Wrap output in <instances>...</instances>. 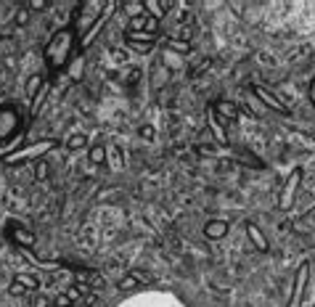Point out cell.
<instances>
[{
    "label": "cell",
    "mask_w": 315,
    "mask_h": 307,
    "mask_svg": "<svg viewBox=\"0 0 315 307\" xmlns=\"http://www.w3.org/2000/svg\"><path fill=\"white\" fill-rule=\"evenodd\" d=\"M77 48V32H74V27H64V29H58V32L48 40V45H45V64H48L51 72H64L67 64H69V58Z\"/></svg>",
    "instance_id": "cell-1"
},
{
    "label": "cell",
    "mask_w": 315,
    "mask_h": 307,
    "mask_svg": "<svg viewBox=\"0 0 315 307\" xmlns=\"http://www.w3.org/2000/svg\"><path fill=\"white\" fill-rule=\"evenodd\" d=\"M106 3H101V0H88V3H80L74 8V32L77 35H88L93 27H96L101 19H103V8Z\"/></svg>",
    "instance_id": "cell-2"
},
{
    "label": "cell",
    "mask_w": 315,
    "mask_h": 307,
    "mask_svg": "<svg viewBox=\"0 0 315 307\" xmlns=\"http://www.w3.org/2000/svg\"><path fill=\"white\" fill-rule=\"evenodd\" d=\"M58 146V141H53V138H48V141H35V143H27V146H22V148H16V151H11V154H6L3 157V162L8 164V167H13V164H24V162H29V159H43L48 151H53Z\"/></svg>",
    "instance_id": "cell-3"
},
{
    "label": "cell",
    "mask_w": 315,
    "mask_h": 307,
    "mask_svg": "<svg viewBox=\"0 0 315 307\" xmlns=\"http://www.w3.org/2000/svg\"><path fill=\"white\" fill-rule=\"evenodd\" d=\"M22 127H24L22 112L16 106H3V109H0V143L13 138V135H19Z\"/></svg>",
    "instance_id": "cell-4"
},
{
    "label": "cell",
    "mask_w": 315,
    "mask_h": 307,
    "mask_svg": "<svg viewBox=\"0 0 315 307\" xmlns=\"http://www.w3.org/2000/svg\"><path fill=\"white\" fill-rule=\"evenodd\" d=\"M299 183H302V167H294V170L289 172V178H286V183H283L281 193H278V209H281V212H289V209L294 207Z\"/></svg>",
    "instance_id": "cell-5"
},
{
    "label": "cell",
    "mask_w": 315,
    "mask_h": 307,
    "mask_svg": "<svg viewBox=\"0 0 315 307\" xmlns=\"http://www.w3.org/2000/svg\"><path fill=\"white\" fill-rule=\"evenodd\" d=\"M307 278H310V262H302L294 273V286H291V297L286 307H302L305 302V289H307Z\"/></svg>",
    "instance_id": "cell-6"
},
{
    "label": "cell",
    "mask_w": 315,
    "mask_h": 307,
    "mask_svg": "<svg viewBox=\"0 0 315 307\" xmlns=\"http://www.w3.org/2000/svg\"><path fill=\"white\" fill-rule=\"evenodd\" d=\"M128 32H149V35H156V32H159V19L149 16V13H143V16H135V19H130Z\"/></svg>",
    "instance_id": "cell-7"
},
{
    "label": "cell",
    "mask_w": 315,
    "mask_h": 307,
    "mask_svg": "<svg viewBox=\"0 0 315 307\" xmlns=\"http://www.w3.org/2000/svg\"><path fill=\"white\" fill-rule=\"evenodd\" d=\"M255 96L267 106V109H273L276 114H289V109H286V103H281L273 93H270V90H267L265 85H255Z\"/></svg>",
    "instance_id": "cell-8"
},
{
    "label": "cell",
    "mask_w": 315,
    "mask_h": 307,
    "mask_svg": "<svg viewBox=\"0 0 315 307\" xmlns=\"http://www.w3.org/2000/svg\"><path fill=\"white\" fill-rule=\"evenodd\" d=\"M212 112L217 114V119H220V122H236V117H239V106H236L233 101L220 98V101H215Z\"/></svg>",
    "instance_id": "cell-9"
},
{
    "label": "cell",
    "mask_w": 315,
    "mask_h": 307,
    "mask_svg": "<svg viewBox=\"0 0 315 307\" xmlns=\"http://www.w3.org/2000/svg\"><path fill=\"white\" fill-rule=\"evenodd\" d=\"M8 236L16 241L19 247H24V249H32L35 247V233H32V230H27V228H22V225H16V223L8 225Z\"/></svg>",
    "instance_id": "cell-10"
},
{
    "label": "cell",
    "mask_w": 315,
    "mask_h": 307,
    "mask_svg": "<svg viewBox=\"0 0 315 307\" xmlns=\"http://www.w3.org/2000/svg\"><path fill=\"white\" fill-rule=\"evenodd\" d=\"M204 236H207L209 241H220V238H225L228 236V223L225 220H209L207 225H204Z\"/></svg>",
    "instance_id": "cell-11"
},
{
    "label": "cell",
    "mask_w": 315,
    "mask_h": 307,
    "mask_svg": "<svg viewBox=\"0 0 315 307\" xmlns=\"http://www.w3.org/2000/svg\"><path fill=\"white\" fill-rule=\"evenodd\" d=\"M246 236H249L251 247H255L257 252H267V249H270V244H267L265 233H262V230H260L255 223H246Z\"/></svg>",
    "instance_id": "cell-12"
},
{
    "label": "cell",
    "mask_w": 315,
    "mask_h": 307,
    "mask_svg": "<svg viewBox=\"0 0 315 307\" xmlns=\"http://www.w3.org/2000/svg\"><path fill=\"white\" fill-rule=\"evenodd\" d=\"M172 0H146V13L149 16H154V19H159V16H164V13H170L172 11Z\"/></svg>",
    "instance_id": "cell-13"
},
{
    "label": "cell",
    "mask_w": 315,
    "mask_h": 307,
    "mask_svg": "<svg viewBox=\"0 0 315 307\" xmlns=\"http://www.w3.org/2000/svg\"><path fill=\"white\" fill-rule=\"evenodd\" d=\"M164 48L175 51V53H188V51H191V42L180 40V37H164Z\"/></svg>",
    "instance_id": "cell-14"
},
{
    "label": "cell",
    "mask_w": 315,
    "mask_h": 307,
    "mask_svg": "<svg viewBox=\"0 0 315 307\" xmlns=\"http://www.w3.org/2000/svg\"><path fill=\"white\" fill-rule=\"evenodd\" d=\"M43 87H45L43 74H32V77H29V80H27V96H29V98H35V96L40 93Z\"/></svg>",
    "instance_id": "cell-15"
},
{
    "label": "cell",
    "mask_w": 315,
    "mask_h": 307,
    "mask_svg": "<svg viewBox=\"0 0 315 307\" xmlns=\"http://www.w3.org/2000/svg\"><path fill=\"white\" fill-rule=\"evenodd\" d=\"M124 40H128V42H140V45H154L156 35H149V32H124Z\"/></svg>",
    "instance_id": "cell-16"
},
{
    "label": "cell",
    "mask_w": 315,
    "mask_h": 307,
    "mask_svg": "<svg viewBox=\"0 0 315 307\" xmlns=\"http://www.w3.org/2000/svg\"><path fill=\"white\" fill-rule=\"evenodd\" d=\"M209 122H212V133H215V138L220 143H228V135H225V130H223V122L217 119V114L209 109Z\"/></svg>",
    "instance_id": "cell-17"
},
{
    "label": "cell",
    "mask_w": 315,
    "mask_h": 307,
    "mask_svg": "<svg viewBox=\"0 0 315 307\" xmlns=\"http://www.w3.org/2000/svg\"><path fill=\"white\" fill-rule=\"evenodd\" d=\"M88 159H90V164H93V167H101V164L106 162V148H103L101 143H96V146H93V148H90V154H88Z\"/></svg>",
    "instance_id": "cell-18"
},
{
    "label": "cell",
    "mask_w": 315,
    "mask_h": 307,
    "mask_svg": "<svg viewBox=\"0 0 315 307\" xmlns=\"http://www.w3.org/2000/svg\"><path fill=\"white\" fill-rule=\"evenodd\" d=\"M13 281H19V283H22L27 291H37V289H40V281L35 278V275H29V273H19Z\"/></svg>",
    "instance_id": "cell-19"
},
{
    "label": "cell",
    "mask_w": 315,
    "mask_h": 307,
    "mask_svg": "<svg viewBox=\"0 0 315 307\" xmlns=\"http://www.w3.org/2000/svg\"><path fill=\"white\" fill-rule=\"evenodd\" d=\"M124 11L130 13V19L143 16V13H146V3H140V0H128V3H124Z\"/></svg>",
    "instance_id": "cell-20"
},
{
    "label": "cell",
    "mask_w": 315,
    "mask_h": 307,
    "mask_svg": "<svg viewBox=\"0 0 315 307\" xmlns=\"http://www.w3.org/2000/svg\"><path fill=\"white\" fill-rule=\"evenodd\" d=\"M117 286H119V291H133V289H138V286H140V281L135 278L133 273H128V275H124V278L117 283Z\"/></svg>",
    "instance_id": "cell-21"
},
{
    "label": "cell",
    "mask_w": 315,
    "mask_h": 307,
    "mask_svg": "<svg viewBox=\"0 0 315 307\" xmlns=\"http://www.w3.org/2000/svg\"><path fill=\"white\" fill-rule=\"evenodd\" d=\"M72 151H77V148H85L88 146V135L85 133H74L72 138H69V143H67Z\"/></svg>",
    "instance_id": "cell-22"
},
{
    "label": "cell",
    "mask_w": 315,
    "mask_h": 307,
    "mask_svg": "<svg viewBox=\"0 0 315 307\" xmlns=\"http://www.w3.org/2000/svg\"><path fill=\"white\" fill-rule=\"evenodd\" d=\"M35 178H37V180H45V178H48V162H45V159H40V162L35 164Z\"/></svg>",
    "instance_id": "cell-23"
},
{
    "label": "cell",
    "mask_w": 315,
    "mask_h": 307,
    "mask_svg": "<svg viewBox=\"0 0 315 307\" xmlns=\"http://www.w3.org/2000/svg\"><path fill=\"white\" fill-rule=\"evenodd\" d=\"M8 294H11V297H22V294H27V289H24L19 281H11V283H8Z\"/></svg>",
    "instance_id": "cell-24"
},
{
    "label": "cell",
    "mask_w": 315,
    "mask_h": 307,
    "mask_svg": "<svg viewBox=\"0 0 315 307\" xmlns=\"http://www.w3.org/2000/svg\"><path fill=\"white\" fill-rule=\"evenodd\" d=\"M27 21H29V8L24 6V8H19V13H16V27H27Z\"/></svg>",
    "instance_id": "cell-25"
},
{
    "label": "cell",
    "mask_w": 315,
    "mask_h": 307,
    "mask_svg": "<svg viewBox=\"0 0 315 307\" xmlns=\"http://www.w3.org/2000/svg\"><path fill=\"white\" fill-rule=\"evenodd\" d=\"M124 80H128V85H135V82L140 80V69H138V67H130V72H128V77H124Z\"/></svg>",
    "instance_id": "cell-26"
},
{
    "label": "cell",
    "mask_w": 315,
    "mask_h": 307,
    "mask_svg": "<svg viewBox=\"0 0 315 307\" xmlns=\"http://www.w3.org/2000/svg\"><path fill=\"white\" fill-rule=\"evenodd\" d=\"M53 307H72V299H69L67 294H58V297L53 299Z\"/></svg>",
    "instance_id": "cell-27"
},
{
    "label": "cell",
    "mask_w": 315,
    "mask_h": 307,
    "mask_svg": "<svg viewBox=\"0 0 315 307\" xmlns=\"http://www.w3.org/2000/svg\"><path fill=\"white\" fill-rule=\"evenodd\" d=\"M29 11H40V8H45L48 6V0H29V3H24Z\"/></svg>",
    "instance_id": "cell-28"
},
{
    "label": "cell",
    "mask_w": 315,
    "mask_h": 307,
    "mask_svg": "<svg viewBox=\"0 0 315 307\" xmlns=\"http://www.w3.org/2000/svg\"><path fill=\"white\" fill-rule=\"evenodd\" d=\"M130 273L135 275V278H138L140 283H149V281H151V275H149V273H143V270H130Z\"/></svg>",
    "instance_id": "cell-29"
},
{
    "label": "cell",
    "mask_w": 315,
    "mask_h": 307,
    "mask_svg": "<svg viewBox=\"0 0 315 307\" xmlns=\"http://www.w3.org/2000/svg\"><path fill=\"white\" fill-rule=\"evenodd\" d=\"M48 304H53L48 297H45V294H40V297H35V307H48Z\"/></svg>",
    "instance_id": "cell-30"
},
{
    "label": "cell",
    "mask_w": 315,
    "mask_h": 307,
    "mask_svg": "<svg viewBox=\"0 0 315 307\" xmlns=\"http://www.w3.org/2000/svg\"><path fill=\"white\" fill-rule=\"evenodd\" d=\"M130 45H133L135 53H149L151 51V45H140V42H130Z\"/></svg>",
    "instance_id": "cell-31"
},
{
    "label": "cell",
    "mask_w": 315,
    "mask_h": 307,
    "mask_svg": "<svg viewBox=\"0 0 315 307\" xmlns=\"http://www.w3.org/2000/svg\"><path fill=\"white\" fill-rule=\"evenodd\" d=\"M96 302H98V297L93 294V291H90V294H88V297L82 299V304H88V307H93V304H96Z\"/></svg>",
    "instance_id": "cell-32"
},
{
    "label": "cell",
    "mask_w": 315,
    "mask_h": 307,
    "mask_svg": "<svg viewBox=\"0 0 315 307\" xmlns=\"http://www.w3.org/2000/svg\"><path fill=\"white\" fill-rule=\"evenodd\" d=\"M140 135H143V138H149V141H151V138H154V127H140Z\"/></svg>",
    "instance_id": "cell-33"
},
{
    "label": "cell",
    "mask_w": 315,
    "mask_h": 307,
    "mask_svg": "<svg viewBox=\"0 0 315 307\" xmlns=\"http://www.w3.org/2000/svg\"><path fill=\"white\" fill-rule=\"evenodd\" d=\"M310 98H312V103H315V80H312V87H310Z\"/></svg>",
    "instance_id": "cell-34"
},
{
    "label": "cell",
    "mask_w": 315,
    "mask_h": 307,
    "mask_svg": "<svg viewBox=\"0 0 315 307\" xmlns=\"http://www.w3.org/2000/svg\"><path fill=\"white\" fill-rule=\"evenodd\" d=\"M302 307H315V302H312V299H305V302H302Z\"/></svg>",
    "instance_id": "cell-35"
},
{
    "label": "cell",
    "mask_w": 315,
    "mask_h": 307,
    "mask_svg": "<svg viewBox=\"0 0 315 307\" xmlns=\"http://www.w3.org/2000/svg\"><path fill=\"white\" fill-rule=\"evenodd\" d=\"M72 307H74V304H72Z\"/></svg>",
    "instance_id": "cell-36"
}]
</instances>
